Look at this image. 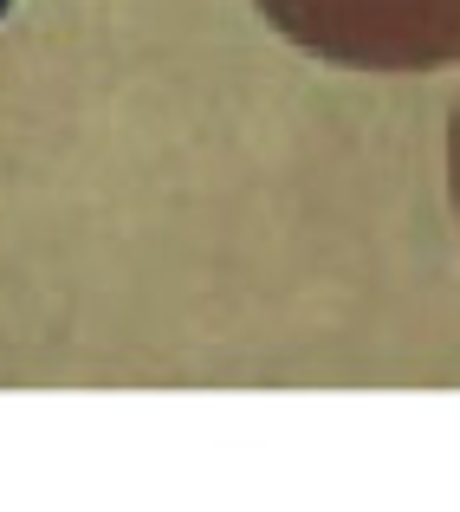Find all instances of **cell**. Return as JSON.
<instances>
[{
    "instance_id": "6da1fadb",
    "label": "cell",
    "mask_w": 460,
    "mask_h": 512,
    "mask_svg": "<svg viewBox=\"0 0 460 512\" xmlns=\"http://www.w3.org/2000/svg\"><path fill=\"white\" fill-rule=\"evenodd\" d=\"M299 52L350 72L460 65V0H260Z\"/></svg>"
},
{
    "instance_id": "7a4b0ae2",
    "label": "cell",
    "mask_w": 460,
    "mask_h": 512,
    "mask_svg": "<svg viewBox=\"0 0 460 512\" xmlns=\"http://www.w3.org/2000/svg\"><path fill=\"white\" fill-rule=\"evenodd\" d=\"M448 195H454V214H460V104L448 117Z\"/></svg>"
},
{
    "instance_id": "3957f363",
    "label": "cell",
    "mask_w": 460,
    "mask_h": 512,
    "mask_svg": "<svg viewBox=\"0 0 460 512\" xmlns=\"http://www.w3.org/2000/svg\"><path fill=\"white\" fill-rule=\"evenodd\" d=\"M7 7H13V0H0V13H7Z\"/></svg>"
}]
</instances>
